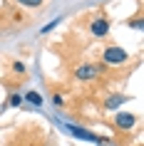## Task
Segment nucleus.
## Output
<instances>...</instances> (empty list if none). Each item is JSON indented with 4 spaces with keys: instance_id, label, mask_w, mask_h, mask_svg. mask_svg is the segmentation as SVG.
I'll use <instances>...</instances> for the list:
<instances>
[{
    "instance_id": "obj_1",
    "label": "nucleus",
    "mask_w": 144,
    "mask_h": 146,
    "mask_svg": "<svg viewBox=\"0 0 144 146\" xmlns=\"http://www.w3.org/2000/svg\"><path fill=\"white\" fill-rule=\"evenodd\" d=\"M102 62L109 64V67H119V64H127L129 62V54H127V50H122L119 45H109L104 52H102Z\"/></svg>"
},
{
    "instance_id": "obj_2",
    "label": "nucleus",
    "mask_w": 144,
    "mask_h": 146,
    "mask_svg": "<svg viewBox=\"0 0 144 146\" xmlns=\"http://www.w3.org/2000/svg\"><path fill=\"white\" fill-rule=\"evenodd\" d=\"M90 32L94 37H107L109 35V20L107 17H94L90 23Z\"/></svg>"
},
{
    "instance_id": "obj_3",
    "label": "nucleus",
    "mask_w": 144,
    "mask_h": 146,
    "mask_svg": "<svg viewBox=\"0 0 144 146\" xmlns=\"http://www.w3.org/2000/svg\"><path fill=\"white\" fill-rule=\"evenodd\" d=\"M97 72H99V69L94 67V64H82V67L75 69V77L80 79V82H90V79L97 77Z\"/></svg>"
},
{
    "instance_id": "obj_4",
    "label": "nucleus",
    "mask_w": 144,
    "mask_h": 146,
    "mask_svg": "<svg viewBox=\"0 0 144 146\" xmlns=\"http://www.w3.org/2000/svg\"><path fill=\"white\" fill-rule=\"evenodd\" d=\"M134 124H137V116L129 114V111H122V114L114 116V126H117V129H132Z\"/></svg>"
},
{
    "instance_id": "obj_5",
    "label": "nucleus",
    "mask_w": 144,
    "mask_h": 146,
    "mask_svg": "<svg viewBox=\"0 0 144 146\" xmlns=\"http://www.w3.org/2000/svg\"><path fill=\"white\" fill-rule=\"evenodd\" d=\"M65 129L72 134V136H77V139H87V141H97V144H102L104 139H99V136H94V134H90L87 129H77V126H65Z\"/></svg>"
},
{
    "instance_id": "obj_6",
    "label": "nucleus",
    "mask_w": 144,
    "mask_h": 146,
    "mask_svg": "<svg viewBox=\"0 0 144 146\" xmlns=\"http://www.w3.org/2000/svg\"><path fill=\"white\" fill-rule=\"evenodd\" d=\"M122 102H124V97H122V94H114V97H107L104 107H107V109H117V107L122 104Z\"/></svg>"
},
{
    "instance_id": "obj_7",
    "label": "nucleus",
    "mask_w": 144,
    "mask_h": 146,
    "mask_svg": "<svg viewBox=\"0 0 144 146\" xmlns=\"http://www.w3.org/2000/svg\"><path fill=\"white\" fill-rule=\"evenodd\" d=\"M25 102H30L32 107H40V104H42V94L40 92H27L25 94Z\"/></svg>"
},
{
    "instance_id": "obj_8",
    "label": "nucleus",
    "mask_w": 144,
    "mask_h": 146,
    "mask_svg": "<svg viewBox=\"0 0 144 146\" xmlns=\"http://www.w3.org/2000/svg\"><path fill=\"white\" fill-rule=\"evenodd\" d=\"M17 5H23V8H30V10H38L42 5V0H15Z\"/></svg>"
},
{
    "instance_id": "obj_9",
    "label": "nucleus",
    "mask_w": 144,
    "mask_h": 146,
    "mask_svg": "<svg viewBox=\"0 0 144 146\" xmlns=\"http://www.w3.org/2000/svg\"><path fill=\"white\" fill-rule=\"evenodd\" d=\"M129 27H134V30H142V27H144L142 17H134V20H129Z\"/></svg>"
},
{
    "instance_id": "obj_10",
    "label": "nucleus",
    "mask_w": 144,
    "mask_h": 146,
    "mask_svg": "<svg viewBox=\"0 0 144 146\" xmlns=\"http://www.w3.org/2000/svg\"><path fill=\"white\" fill-rule=\"evenodd\" d=\"M8 104H10V107H20V104H23V97H17V94H13V97L8 99Z\"/></svg>"
},
{
    "instance_id": "obj_11",
    "label": "nucleus",
    "mask_w": 144,
    "mask_h": 146,
    "mask_svg": "<svg viewBox=\"0 0 144 146\" xmlns=\"http://www.w3.org/2000/svg\"><path fill=\"white\" fill-rule=\"evenodd\" d=\"M13 69H15L17 74H23V72H25V64H23V62H13Z\"/></svg>"
},
{
    "instance_id": "obj_12",
    "label": "nucleus",
    "mask_w": 144,
    "mask_h": 146,
    "mask_svg": "<svg viewBox=\"0 0 144 146\" xmlns=\"http://www.w3.org/2000/svg\"><path fill=\"white\" fill-rule=\"evenodd\" d=\"M52 104H55V107H62L65 102H62V97H60V94H55V97H52Z\"/></svg>"
}]
</instances>
